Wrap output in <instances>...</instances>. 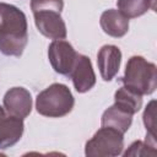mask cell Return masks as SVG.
Listing matches in <instances>:
<instances>
[{"label":"cell","mask_w":157,"mask_h":157,"mask_svg":"<svg viewBox=\"0 0 157 157\" xmlns=\"http://www.w3.org/2000/svg\"><path fill=\"white\" fill-rule=\"evenodd\" d=\"M27 18L16 6L0 2V52L20 56L27 44Z\"/></svg>","instance_id":"1"},{"label":"cell","mask_w":157,"mask_h":157,"mask_svg":"<svg viewBox=\"0 0 157 157\" xmlns=\"http://www.w3.org/2000/svg\"><path fill=\"white\" fill-rule=\"evenodd\" d=\"M124 86L142 94H151L157 87L156 65L140 55L131 56L128 60L125 74L120 78Z\"/></svg>","instance_id":"2"},{"label":"cell","mask_w":157,"mask_h":157,"mask_svg":"<svg viewBox=\"0 0 157 157\" xmlns=\"http://www.w3.org/2000/svg\"><path fill=\"white\" fill-rule=\"evenodd\" d=\"M74 96L67 86L53 83L37 96V112L44 117L59 118L69 114L74 108Z\"/></svg>","instance_id":"3"},{"label":"cell","mask_w":157,"mask_h":157,"mask_svg":"<svg viewBox=\"0 0 157 157\" xmlns=\"http://www.w3.org/2000/svg\"><path fill=\"white\" fill-rule=\"evenodd\" d=\"M124 134L120 131L103 126L91 140L87 141L85 153L90 157H110L121 153L124 147Z\"/></svg>","instance_id":"4"},{"label":"cell","mask_w":157,"mask_h":157,"mask_svg":"<svg viewBox=\"0 0 157 157\" xmlns=\"http://www.w3.org/2000/svg\"><path fill=\"white\" fill-rule=\"evenodd\" d=\"M48 56L53 69L56 72L69 76L74 66V63L76 60L77 53L69 42L63 39H56L49 45Z\"/></svg>","instance_id":"5"},{"label":"cell","mask_w":157,"mask_h":157,"mask_svg":"<svg viewBox=\"0 0 157 157\" xmlns=\"http://www.w3.org/2000/svg\"><path fill=\"white\" fill-rule=\"evenodd\" d=\"M34 22L38 31L52 39H64L66 37V26L60 12L53 10H43L33 12Z\"/></svg>","instance_id":"6"},{"label":"cell","mask_w":157,"mask_h":157,"mask_svg":"<svg viewBox=\"0 0 157 157\" xmlns=\"http://www.w3.org/2000/svg\"><path fill=\"white\" fill-rule=\"evenodd\" d=\"M75 86V90L80 93L90 91L96 83V75L90 58L82 54H77L74 66L69 74Z\"/></svg>","instance_id":"7"},{"label":"cell","mask_w":157,"mask_h":157,"mask_svg":"<svg viewBox=\"0 0 157 157\" xmlns=\"http://www.w3.org/2000/svg\"><path fill=\"white\" fill-rule=\"evenodd\" d=\"M4 107L10 115L23 119L32 110L31 93L23 87L10 88L4 96Z\"/></svg>","instance_id":"8"},{"label":"cell","mask_w":157,"mask_h":157,"mask_svg":"<svg viewBox=\"0 0 157 157\" xmlns=\"http://www.w3.org/2000/svg\"><path fill=\"white\" fill-rule=\"evenodd\" d=\"M22 119L6 115L5 110L0 107V148H7L15 145L23 134Z\"/></svg>","instance_id":"9"},{"label":"cell","mask_w":157,"mask_h":157,"mask_svg":"<svg viewBox=\"0 0 157 157\" xmlns=\"http://www.w3.org/2000/svg\"><path fill=\"white\" fill-rule=\"evenodd\" d=\"M121 52L115 45H103L97 55V64L104 81H110L119 71Z\"/></svg>","instance_id":"10"},{"label":"cell","mask_w":157,"mask_h":157,"mask_svg":"<svg viewBox=\"0 0 157 157\" xmlns=\"http://www.w3.org/2000/svg\"><path fill=\"white\" fill-rule=\"evenodd\" d=\"M102 29L112 37H123L129 29V18L118 10L109 9L101 16Z\"/></svg>","instance_id":"11"},{"label":"cell","mask_w":157,"mask_h":157,"mask_svg":"<svg viewBox=\"0 0 157 157\" xmlns=\"http://www.w3.org/2000/svg\"><path fill=\"white\" fill-rule=\"evenodd\" d=\"M132 123V114L120 108L115 103L108 108L102 115V126H108L120 131L121 134L126 132Z\"/></svg>","instance_id":"12"},{"label":"cell","mask_w":157,"mask_h":157,"mask_svg":"<svg viewBox=\"0 0 157 157\" xmlns=\"http://www.w3.org/2000/svg\"><path fill=\"white\" fill-rule=\"evenodd\" d=\"M115 104L120 108L125 109L126 112L131 113L132 115L137 113L142 105V96L126 86L120 87L114 94Z\"/></svg>","instance_id":"13"},{"label":"cell","mask_w":157,"mask_h":157,"mask_svg":"<svg viewBox=\"0 0 157 157\" xmlns=\"http://www.w3.org/2000/svg\"><path fill=\"white\" fill-rule=\"evenodd\" d=\"M152 1L153 0H118L117 5L123 15L128 18H132L144 15L150 7H153L151 5Z\"/></svg>","instance_id":"14"},{"label":"cell","mask_w":157,"mask_h":157,"mask_svg":"<svg viewBox=\"0 0 157 157\" xmlns=\"http://www.w3.org/2000/svg\"><path fill=\"white\" fill-rule=\"evenodd\" d=\"M156 114H155V101H151L150 104L146 107L145 113H144V123L147 130V136L148 141L146 140L147 144H151V146L156 147V139H155V128H156Z\"/></svg>","instance_id":"15"},{"label":"cell","mask_w":157,"mask_h":157,"mask_svg":"<svg viewBox=\"0 0 157 157\" xmlns=\"http://www.w3.org/2000/svg\"><path fill=\"white\" fill-rule=\"evenodd\" d=\"M157 151L155 146H151L150 144H145L142 141H135L131 144L130 148L124 153V156H156Z\"/></svg>","instance_id":"16"},{"label":"cell","mask_w":157,"mask_h":157,"mask_svg":"<svg viewBox=\"0 0 157 157\" xmlns=\"http://www.w3.org/2000/svg\"><path fill=\"white\" fill-rule=\"evenodd\" d=\"M64 7L63 0H31V9L33 12L43 10H53L61 12Z\"/></svg>","instance_id":"17"}]
</instances>
